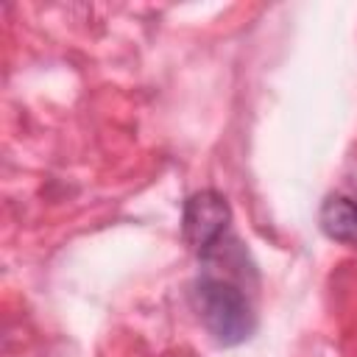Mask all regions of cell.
<instances>
[{
  "label": "cell",
  "mask_w": 357,
  "mask_h": 357,
  "mask_svg": "<svg viewBox=\"0 0 357 357\" xmlns=\"http://www.w3.org/2000/svg\"><path fill=\"white\" fill-rule=\"evenodd\" d=\"M321 229L329 240L357 245V201L346 195H329L321 206Z\"/></svg>",
  "instance_id": "cell-3"
},
{
  "label": "cell",
  "mask_w": 357,
  "mask_h": 357,
  "mask_svg": "<svg viewBox=\"0 0 357 357\" xmlns=\"http://www.w3.org/2000/svg\"><path fill=\"white\" fill-rule=\"evenodd\" d=\"M231 220V209L226 198L215 190H198L184 201V215H181V231L187 245L201 257H212V251L220 245L226 229Z\"/></svg>",
  "instance_id": "cell-2"
},
{
  "label": "cell",
  "mask_w": 357,
  "mask_h": 357,
  "mask_svg": "<svg viewBox=\"0 0 357 357\" xmlns=\"http://www.w3.org/2000/svg\"><path fill=\"white\" fill-rule=\"evenodd\" d=\"M190 298H192V307H195L201 324L215 337V343L237 346L245 337H251V332L257 326L254 310L237 284L206 273V276L195 279Z\"/></svg>",
  "instance_id": "cell-1"
}]
</instances>
